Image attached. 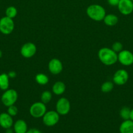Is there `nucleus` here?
I'll return each mask as SVG.
<instances>
[{
  "mask_svg": "<svg viewBox=\"0 0 133 133\" xmlns=\"http://www.w3.org/2000/svg\"><path fill=\"white\" fill-rule=\"evenodd\" d=\"M99 60L106 66H112L118 61L117 54L112 49L102 48L98 52Z\"/></svg>",
  "mask_w": 133,
  "mask_h": 133,
  "instance_id": "obj_1",
  "label": "nucleus"
},
{
  "mask_svg": "<svg viewBox=\"0 0 133 133\" xmlns=\"http://www.w3.org/2000/svg\"><path fill=\"white\" fill-rule=\"evenodd\" d=\"M86 13L91 19L96 22L103 20L106 16V10L104 8L98 4L89 5L86 10Z\"/></svg>",
  "mask_w": 133,
  "mask_h": 133,
  "instance_id": "obj_2",
  "label": "nucleus"
},
{
  "mask_svg": "<svg viewBox=\"0 0 133 133\" xmlns=\"http://www.w3.org/2000/svg\"><path fill=\"white\" fill-rule=\"evenodd\" d=\"M17 99H18V93L14 89H7L5 90L1 98L2 103L7 107L14 105Z\"/></svg>",
  "mask_w": 133,
  "mask_h": 133,
  "instance_id": "obj_3",
  "label": "nucleus"
},
{
  "mask_svg": "<svg viewBox=\"0 0 133 133\" xmlns=\"http://www.w3.org/2000/svg\"><path fill=\"white\" fill-rule=\"evenodd\" d=\"M46 112V104L43 102L34 103L29 109V113L32 117L35 118H43L44 114Z\"/></svg>",
  "mask_w": 133,
  "mask_h": 133,
  "instance_id": "obj_4",
  "label": "nucleus"
},
{
  "mask_svg": "<svg viewBox=\"0 0 133 133\" xmlns=\"http://www.w3.org/2000/svg\"><path fill=\"white\" fill-rule=\"evenodd\" d=\"M59 120V114L57 111L50 110L46 111L43 116V123L47 127H53L58 123Z\"/></svg>",
  "mask_w": 133,
  "mask_h": 133,
  "instance_id": "obj_5",
  "label": "nucleus"
},
{
  "mask_svg": "<svg viewBox=\"0 0 133 133\" xmlns=\"http://www.w3.org/2000/svg\"><path fill=\"white\" fill-rule=\"evenodd\" d=\"M14 29V22L12 18L7 16L0 19V32L3 35H9Z\"/></svg>",
  "mask_w": 133,
  "mask_h": 133,
  "instance_id": "obj_6",
  "label": "nucleus"
},
{
  "mask_svg": "<svg viewBox=\"0 0 133 133\" xmlns=\"http://www.w3.org/2000/svg\"><path fill=\"white\" fill-rule=\"evenodd\" d=\"M70 110V103L65 97H61L56 103V111L59 115L65 116L69 112Z\"/></svg>",
  "mask_w": 133,
  "mask_h": 133,
  "instance_id": "obj_7",
  "label": "nucleus"
},
{
  "mask_svg": "<svg viewBox=\"0 0 133 133\" xmlns=\"http://www.w3.org/2000/svg\"><path fill=\"white\" fill-rule=\"evenodd\" d=\"M118 61L122 65L129 66L133 64V53L129 50H123L117 55Z\"/></svg>",
  "mask_w": 133,
  "mask_h": 133,
  "instance_id": "obj_8",
  "label": "nucleus"
},
{
  "mask_svg": "<svg viewBox=\"0 0 133 133\" xmlns=\"http://www.w3.org/2000/svg\"><path fill=\"white\" fill-rule=\"evenodd\" d=\"M129 75L127 71L123 69L116 71L113 77V81L117 85H124L129 80Z\"/></svg>",
  "mask_w": 133,
  "mask_h": 133,
  "instance_id": "obj_9",
  "label": "nucleus"
},
{
  "mask_svg": "<svg viewBox=\"0 0 133 133\" xmlns=\"http://www.w3.org/2000/svg\"><path fill=\"white\" fill-rule=\"evenodd\" d=\"M117 8L121 14L128 16L133 12V2L131 0H120Z\"/></svg>",
  "mask_w": 133,
  "mask_h": 133,
  "instance_id": "obj_10",
  "label": "nucleus"
},
{
  "mask_svg": "<svg viewBox=\"0 0 133 133\" xmlns=\"http://www.w3.org/2000/svg\"><path fill=\"white\" fill-rule=\"evenodd\" d=\"M37 52V47L33 43L27 42L23 44L20 49V53L24 58H31Z\"/></svg>",
  "mask_w": 133,
  "mask_h": 133,
  "instance_id": "obj_11",
  "label": "nucleus"
},
{
  "mask_svg": "<svg viewBox=\"0 0 133 133\" xmlns=\"http://www.w3.org/2000/svg\"><path fill=\"white\" fill-rule=\"evenodd\" d=\"M48 70L51 74L57 75L63 70V64L61 61L57 58H53L50 60L48 63Z\"/></svg>",
  "mask_w": 133,
  "mask_h": 133,
  "instance_id": "obj_12",
  "label": "nucleus"
},
{
  "mask_svg": "<svg viewBox=\"0 0 133 133\" xmlns=\"http://www.w3.org/2000/svg\"><path fill=\"white\" fill-rule=\"evenodd\" d=\"M14 122L13 116L9 115L7 112H3L0 114V126L2 128L5 129L11 128Z\"/></svg>",
  "mask_w": 133,
  "mask_h": 133,
  "instance_id": "obj_13",
  "label": "nucleus"
},
{
  "mask_svg": "<svg viewBox=\"0 0 133 133\" xmlns=\"http://www.w3.org/2000/svg\"><path fill=\"white\" fill-rule=\"evenodd\" d=\"M13 130L14 133H26L27 129V125L23 119H18L13 124Z\"/></svg>",
  "mask_w": 133,
  "mask_h": 133,
  "instance_id": "obj_14",
  "label": "nucleus"
},
{
  "mask_svg": "<svg viewBox=\"0 0 133 133\" xmlns=\"http://www.w3.org/2000/svg\"><path fill=\"white\" fill-rule=\"evenodd\" d=\"M120 133H133V121L124 120L119 126Z\"/></svg>",
  "mask_w": 133,
  "mask_h": 133,
  "instance_id": "obj_15",
  "label": "nucleus"
},
{
  "mask_svg": "<svg viewBox=\"0 0 133 133\" xmlns=\"http://www.w3.org/2000/svg\"><path fill=\"white\" fill-rule=\"evenodd\" d=\"M66 90V86L65 83L61 81H57L53 84L52 87V92L57 96L63 94Z\"/></svg>",
  "mask_w": 133,
  "mask_h": 133,
  "instance_id": "obj_16",
  "label": "nucleus"
},
{
  "mask_svg": "<svg viewBox=\"0 0 133 133\" xmlns=\"http://www.w3.org/2000/svg\"><path fill=\"white\" fill-rule=\"evenodd\" d=\"M104 22L106 25L108 26H114L118 23V17L116 15L113 14H106L105 17L104 18Z\"/></svg>",
  "mask_w": 133,
  "mask_h": 133,
  "instance_id": "obj_17",
  "label": "nucleus"
},
{
  "mask_svg": "<svg viewBox=\"0 0 133 133\" xmlns=\"http://www.w3.org/2000/svg\"><path fill=\"white\" fill-rule=\"evenodd\" d=\"M9 77L8 74H0V89L2 90H6L9 89Z\"/></svg>",
  "mask_w": 133,
  "mask_h": 133,
  "instance_id": "obj_18",
  "label": "nucleus"
},
{
  "mask_svg": "<svg viewBox=\"0 0 133 133\" xmlns=\"http://www.w3.org/2000/svg\"><path fill=\"white\" fill-rule=\"evenodd\" d=\"M35 81L40 85H45L49 81L48 76L44 74H39L35 76Z\"/></svg>",
  "mask_w": 133,
  "mask_h": 133,
  "instance_id": "obj_19",
  "label": "nucleus"
},
{
  "mask_svg": "<svg viewBox=\"0 0 133 133\" xmlns=\"http://www.w3.org/2000/svg\"><path fill=\"white\" fill-rule=\"evenodd\" d=\"M17 14H18V11L15 6H10L9 7L7 8L6 10H5V14L6 16L9 17V18L13 19L16 16Z\"/></svg>",
  "mask_w": 133,
  "mask_h": 133,
  "instance_id": "obj_20",
  "label": "nucleus"
},
{
  "mask_svg": "<svg viewBox=\"0 0 133 133\" xmlns=\"http://www.w3.org/2000/svg\"><path fill=\"white\" fill-rule=\"evenodd\" d=\"M113 89V84L112 82L110 81L105 82V83H104L102 84L101 87H100V90H101L102 92H103V93H108V92H110Z\"/></svg>",
  "mask_w": 133,
  "mask_h": 133,
  "instance_id": "obj_21",
  "label": "nucleus"
},
{
  "mask_svg": "<svg viewBox=\"0 0 133 133\" xmlns=\"http://www.w3.org/2000/svg\"><path fill=\"white\" fill-rule=\"evenodd\" d=\"M52 93L50 91L46 90L42 93L41 96H40V99H41V102L43 103L47 104L51 101L52 99Z\"/></svg>",
  "mask_w": 133,
  "mask_h": 133,
  "instance_id": "obj_22",
  "label": "nucleus"
},
{
  "mask_svg": "<svg viewBox=\"0 0 133 133\" xmlns=\"http://www.w3.org/2000/svg\"><path fill=\"white\" fill-rule=\"evenodd\" d=\"M130 109L127 107H124L119 112L120 116L123 120H127L130 118Z\"/></svg>",
  "mask_w": 133,
  "mask_h": 133,
  "instance_id": "obj_23",
  "label": "nucleus"
},
{
  "mask_svg": "<svg viewBox=\"0 0 133 133\" xmlns=\"http://www.w3.org/2000/svg\"><path fill=\"white\" fill-rule=\"evenodd\" d=\"M123 44L121 42H116L112 45V49L113 51L116 52V53H119L120 51L123 50Z\"/></svg>",
  "mask_w": 133,
  "mask_h": 133,
  "instance_id": "obj_24",
  "label": "nucleus"
},
{
  "mask_svg": "<svg viewBox=\"0 0 133 133\" xmlns=\"http://www.w3.org/2000/svg\"><path fill=\"white\" fill-rule=\"evenodd\" d=\"M18 112V108H17L14 105L8 107L7 113L9 114V115L11 116H15L17 115Z\"/></svg>",
  "mask_w": 133,
  "mask_h": 133,
  "instance_id": "obj_25",
  "label": "nucleus"
},
{
  "mask_svg": "<svg viewBox=\"0 0 133 133\" xmlns=\"http://www.w3.org/2000/svg\"><path fill=\"white\" fill-rule=\"evenodd\" d=\"M107 1H108V4H109L110 5L113 6H117L120 0H107Z\"/></svg>",
  "mask_w": 133,
  "mask_h": 133,
  "instance_id": "obj_26",
  "label": "nucleus"
},
{
  "mask_svg": "<svg viewBox=\"0 0 133 133\" xmlns=\"http://www.w3.org/2000/svg\"><path fill=\"white\" fill-rule=\"evenodd\" d=\"M26 133H42V132L40 131H39V129H37L33 128L28 130V131L26 132Z\"/></svg>",
  "mask_w": 133,
  "mask_h": 133,
  "instance_id": "obj_27",
  "label": "nucleus"
},
{
  "mask_svg": "<svg viewBox=\"0 0 133 133\" xmlns=\"http://www.w3.org/2000/svg\"><path fill=\"white\" fill-rule=\"evenodd\" d=\"M8 76H9V78H11V79L15 78L16 77V73L14 71H10L8 73Z\"/></svg>",
  "mask_w": 133,
  "mask_h": 133,
  "instance_id": "obj_28",
  "label": "nucleus"
},
{
  "mask_svg": "<svg viewBox=\"0 0 133 133\" xmlns=\"http://www.w3.org/2000/svg\"><path fill=\"white\" fill-rule=\"evenodd\" d=\"M5 133H14V130L12 129L11 128L7 129L6 131H5Z\"/></svg>",
  "mask_w": 133,
  "mask_h": 133,
  "instance_id": "obj_29",
  "label": "nucleus"
},
{
  "mask_svg": "<svg viewBox=\"0 0 133 133\" xmlns=\"http://www.w3.org/2000/svg\"><path fill=\"white\" fill-rule=\"evenodd\" d=\"M129 119H130V120L133 121V109H131L130 110V118H129Z\"/></svg>",
  "mask_w": 133,
  "mask_h": 133,
  "instance_id": "obj_30",
  "label": "nucleus"
},
{
  "mask_svg": "<svg viewBox=\"0 0 133 133\" xmlns=\"http://www.w3.org/2000/svg\"><path fill=\"white\" fill-rule=\"evenodd\" d=\"M1 57H2V51H1V50L0 49V58H1Z\"/></svg>",
  "mask_w": 133,
  "mask_h": 133,
  "instance_id": "obj_31",
  "label": "nucleus"
},
{
  "mask_svg": "<svg viewBox=\"0 0 133 133\" xmlns=\"http://www.w3.org/2000/svg\"><path fill=\"white\" fill-rule=\"evenodd\" d=\"M131 1H132V2H133V0H131Z\"/></svg>",
  "mask_w": 133,
  "mask_h": 133,
  "instance_id": "obj_32",
  "label": "nucleus"
}]
</instances>
